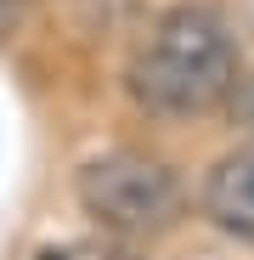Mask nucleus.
Segmentation results:
<instances>
[{
	"mask_svg": "<svg viewBox=\"0 0 254 260\" xmlns=\"http://www.w3.org/2000/svg\"><path fill=\"white\" fill-rule=\"evenodd\" d=\"M34 260H141L124 238H68V243H46Z\"/></svg>",
	"mask_w": 254,
	"mask_h": 260,
	"instance_id": "obj_4",
	"label": "nucleus"
},
{
	"mask_svg": "<svg viewBox=\"0 0 254 260\" xmlns=\"http://www.w3.org/2000/svg\"><path fill=\"white\" fill-rule=\"evenodd\" d=\"M203 215L215 221L226 238L254 243V142L226 153L203 181Z\"/></svg>",
	"mask_w": 254,
	"mask_h": 260,
	"instance_id": "obj_3",
	"label": "nucleus"
},
{
	"mask_svg": "<svg viewBox=\"0 0 254 260\" xmlns=\"http://www.w3.org/2000/svg\"><path fill=\"white\" fill-rule=\"evenodd\" d=\"M226 113H232V124H237V130H248V136H254V74H243V79L232 85Z\"/></svg>",
	"mask_w": 254,
	"mask_h": 260,
	"instance_id": "obj_5",
	"label": "nucleus"
},
{
	"mask_svg": "<svg viewBox=\"0 0 254 260\" xmlns=\"http://www.w3.org/2000/svg\"><path fill=\"white\" fill-rule=\"evenodd\" d=\"M74 198L91 221L113 238H147V232H164L169 221L181 215V181L175 170L153 153H102L79 170L74 181Z\"/></svg>",
	"mask_w": 254,
	"mask_h": 260,
	"instance_id": "obj_2",
	"label": "nucleus"
},
{
	"mask_svg": "<svg viewBox=\"0 0 254 260\" xmlns=\"http://www.w3.org/2000/svg\"><path fill=\"white\" fill-rule=\"evenodd\" d=\"M130 96L158 119H192L232 96L237 85V40L221 12L175 6L153 23L130 57Z\"/></svg>",
	"mask_w": 254,
	"mask_h": 260,
	"instance_id": "obj_1",
	"label": "nucleus"
}]
</instances>
